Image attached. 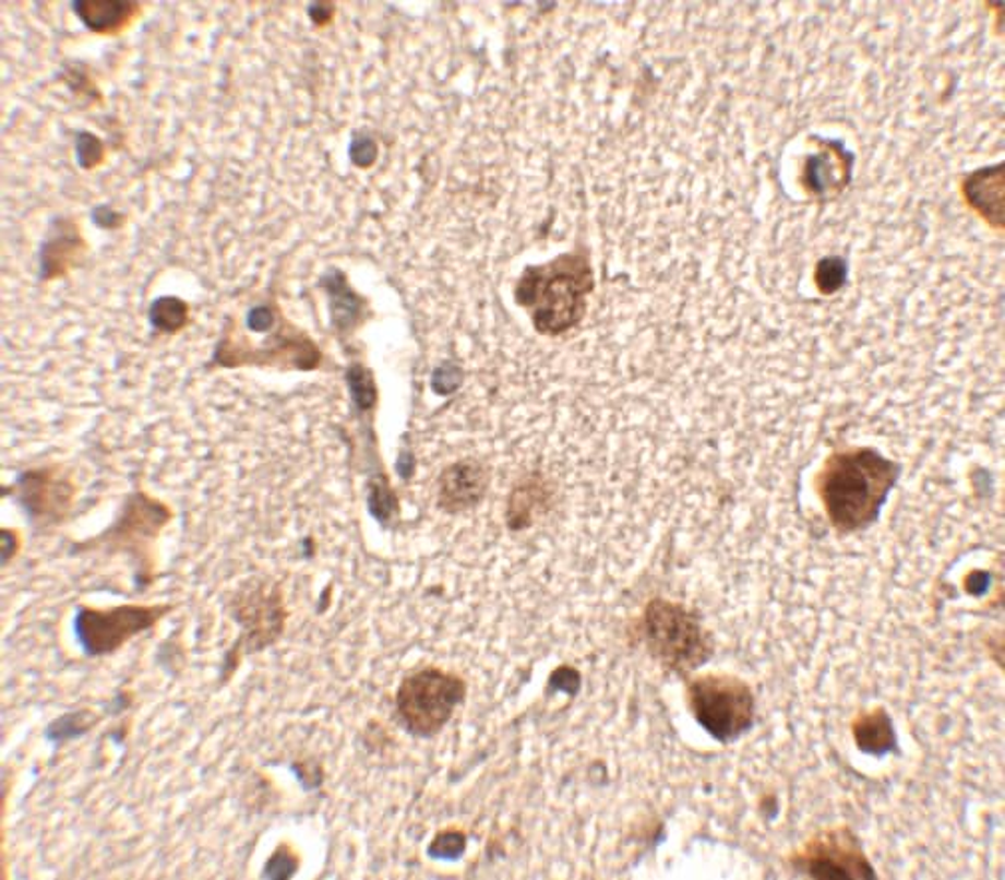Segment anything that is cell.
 Here are the masks:
<instances>
[{"label": "cell", "mask_w": 1005, "mask_h": 880, "mask_svg": "<svg viewBox=\"0 0 1005 880\" xmlns=\"http://www.w3.org/2000/svg\"><path fill=\"white\" fill-rule=\"evenodd\" d=\"M900 475L901 464L874 448H850L828 455L816 475V491L834 530L864 532L878 522Z\"/></svg>", "instance_id": "6da1fadb"}, {"label": "cell", "mask_w": 1005, "mask_h": 880, "mask_svg": "<svg viewBox=\"0 0 1005 880\" xmlns=\"http://www.w3.org/2000/svg\"><path fill=\"white\" fill-rule=\"evenodd\" d=\"M593 290V270L583 254L561 255L549 266L529 270L521 284V301L531 304L535 325L561 334L577 325L585 313V296Z\"/></svg>", "instance_id": "7a4b0ae2"}, {"label": "cell", "mask_w": 1005, "mask_h": 880, "mask_svg": "<svg viewBox=\"0 0 1005 880\" xmlns=\"http://www.w3.org/2000/svg\"><path fill=\"white\" fill-rule=\"evenodd\" d=\"M689 703L696 723L722 745L739 741L756 723L754 691L734 675L696 677L689 685Z\"/></svg>", "instance_id": "3957f363"}, {"label": "cell", "mask_w": 1005, "mask_h": 880, "mask_svg": "<svg viewBox=\"0 0 1005 880\" xmlns=\"http://www.w3.org/2000/svg\"><path fill=\"white\" fill-rule=\"evenodd\" d=\"M645 641L657 659L677 673L698 669L710 659L705 629L679 603L653 599L645 611Z\"/></svg>", "instance_id": "277c9868"}, {"label": "cell", "mask_w": 1005, "mask_h": 880, "mask_svg": "<svg viewBox=\"0 0 1005 880\" xmlns=\"http://www.w3.org/2000/svg\"><path fill=\"white\" fill-rule=\"evenodd\" d=\"M465 691V683L457 675L428 667L409 675L399 685L395 705L405 727L414 735L433 737L447 725Z\"/></svg>", "instance_id": "5b68a950"}, {"label": "cell", "mask_w": 1005, "mask_h": 880, "mask_svg": "<svg viewBox=\"0 0 1005 880\" xmlns=\"http://www.w3.org/2000/svg\"><path fill=\"white\" fill-rule=\"evenodd\" d=\"M172 518V511L163 501L146 496L144 491H134L124 501L118 522L98 535L93 542L74 545V549H106V551H128L136 559L139 581L151 580V544L158 537Z\"/></svg>", "instance_id": "8992f818"}, {"label": "cell", "mask_w": 1005, "mask_h": 880, "mask_svg": "<svg viewBox=\"0 0 1005 880\" xmlns=\"http://www.w3.org/2000/svg\"><path fill=\"white\" fill-rule=\"evenodd\" d=\"M792 869L816 880L876 879L860 839L848 824L814 834L802 851L790 858Z\"/></svg>", "instance_id": "52a82bcc"}, {"label": "cell", "mask_w": 1005, "mask_h": 880, "mask_svg": "<svg viewBox=\"0 0 1005 880\" xmlns=\"http://www.w3.org/2000/svg\"><path fill=\"white\" fill-rule=\"evenodd\" d=\"M172 611V605H120L110 609L82 607L74 619V631L82 649L93 655H110L127 641L148 631Z\"/></svg>", "instance_id": "ba28073f"}, {"label": "cell", "mask_w": 1005, "mask_h": 880, "mask_svg": "<svg viewBox=\"0 0 1005 880\" xmlns=\"http://www.w3.org/2000/svg\"><path fill=\"white\" fill-rule=\"evenodd\" d=\"M234 617L243 629L242 639L231 649L238 651L243 647L238 661L242 659V655L272 645L282 635L286 621L278 590L266 593L262 587L240 593V597L234 602Z\"/></svg>", "instance_id": "9c48e42d"}, {"label": "cell", "mask_w": 1005, "mask_h": 880, "mask_svg": "<svg viewBox=\"0 0 1005 880\" xmlns=\"http://www.w3.org/2000/svg\"><path fill=\"white\" fill-rule=\"evenodd\" d=\"M21 503L36 525H55L69 515L74 486L57 474V467L33 469L19 477Z\"/></svg>", "instance_id": "30bf717a"}, {"label": "cell", "mask_w": 1005, "mask_h": 880, "mask_svg": "<svg viewBox=\"0 0 1005 880\" xmlns=\"http://www.w3.org/2000/svg\"><path fill=\"white\" fill-rule=\"evenodd\" d=\"M854 156L844 151L836 140H824L822 151L810 154L804 166V188L824 198L828 192H842L852 176Z\"/></svg>", "instance_id": "8fae6325"}, {"label": "cell", "mask_w": 1005, "mask_h": 880, "mask_svg": "<svg viewBox=\"0 0 1005 880\" xmlns=\"http://www.w3.org/2000/svg\"><path fill=\"white\" fill-rule=\"evenodd\" d=\"M483 467L475 462L453 464L441 474L438 503L445 511H463L477 506L486 493Z\"/></svg>", "instance_id": "7c38bea8"}, {"label": "cell", "mask_w": 1005, "mask_h": 880, "mask_svg": "<svg viewBox=\"0 0 1005 880\" xmlns=\"http://www.w3.org/2000/svg\"><path fill=\"white\" fill-rule=\"evenodd\" d=\"M852 737L860 753L884 759L888 754H900V741L886 706H874L862 711L852 721Z\"/></svg>", "instance_id": "4fadbf2b"}, {"label": "cell", "mask_w": 1005, "mask_h": 880, "mask_svg": "<svg viewBox=\"0 0 1005 880\" xmlns=\"http://www.w3.org/2000/svg\"><path fill=\"white\" fill-rule=\"evenodd\" d=\"M966 198L983 218L994 226H1002L1004 221V166L983 168L968 176L964 185Z\"/></svg>", "instance_id": "5bb4252c"}, {"label": "cell", "mask_w": 1005, "mask_h": 880, "mask_svg": "<svg viewBox=\"0 0 1005 880\" xmlns=\"http://www.w3.org/2000/svg\"><path fill=\"white\" fill-rule=\"evenodd\" d=\"M72 9L81 16L86 26H91L93 31H105V28L122 23L134 9V4H130V2H94V0L86 2V0H79V2L72 4Z\"/></svg>", "instance_id": "9a60e30c"}, {"label": "cell", "mask_w": 1005, "mask_h": 880, "mask_svg": "<svg viewBox=\"0 0 1005 880\" xmlns=\"http://www.w3.org/2000/svg\"><path fill=\"white\" fill-rule=\"evenodd\" d=\"M188 320L186 301L174 296H164L152 301L151 324L160 332H178Z\"/></svg>", "instance_id": "2e32d148"}, {"label": "cell", "mask_w": 1005, "mask_h": 880, "mask_svg": "<svg viewBox=\"0 0 1005 880\" xmlns=\"http://www.w3.org/2000/svg\"><path fill=\"white\" fill-rule=\"evenodd\" d=\"M76 242H81L79 238H55L52 242H48L43 250V278H52V276H60L64 274V270L69 267L70 258L74 260V254H76Z\"/></svg>", "instance_id": "e0dca14e"}, {"label": "cell", "mask_w": 1005, "mask_h": 880, "mask_svg": "<svg viewBox=\"0 0 1005 880\" xmlns=\"http://www.w3.org/2000/svg\"><path fill=\"white\" fill-rule=\"evenodd\" d=\"M816 286L824 296H833L838 290H842L846 280H848V264L844 258L838 255H828L822 258L816 266Z\"/></svg>", "instance_id": "ac0fdd59"}, {"label": "cell", "mask_w": 1005, "mask_h": 880, "mask_svg": "<svg viewBox=\"0 0 1005 880\" xmlns=\"http://www.w3.org/2000/svg\"><path fill=\"white\" fill-rule=\"evenodd\" d=\"M93 723H96V717H93V711H79V713L58 718L55 725H50L48 737L55 739V741L70 739V737L86 733V730L91 729Z\"/></svg>", "instance_id": "d6986e66"}, {"label": "cell", "mask_w": 1005, "mask_h": 880, "mask_svg": "<svg viewBox=\"0 0 1005 880\" xmlns=\"http://www.w3.org/2000/svg\"><path fill=\"white\" fill-rule=\"evenodd\" d=\"M347 383L351 388V394L356 397L359 407L368 409V407L373 406L375 402V385H373V380H371L370 373L359 368V366H354L351 370L347 371Z\"/></svg>", "instance_id": "ffe728a7"}, {"label": "cell", "mask_w": 1005, "mask_h": 880, "mask_svg": "<svg viewBox=\"0 0 1005 880\" xmlns=\"http://www.w3.org/2000/svg\"><path fill=\"white\" fill-rule=\"evenodd\" d=\"M463 848H465L463 834L445 831L435 836V841L429 846V855L435 858H455L462 855Z\"/></svg>", "instance_id": "44dd1931"}, {"label": "cell", "mask_w": 1005, "mask_h": 880, "mask_svg": "<svg viewBox=\"0 0 1005 880\" xmlns=\"http://www.w3.org/2000/svg\"><path fill=\"white\" fill-rule=\"evenodd\" d=\"M76 158L82 168H93L103 160V142L96 139L94 134L82 132L76 139Z\"/></svg>", "instance_id": "7402d4cb"}, {"label": "cell", "mask_w": 1005, "mask_h": 880, "mask_svg": "<svg viewBox=\"0 0 1005 880\" xmlns=\"http://www.w3.org/2000/svg\"><path fill=\"white\" fill-rule=\"evenodd\" d=\"M551 683H553V687H557V689L566 691L569 695H575L578 691V687H581V675H578L575 669H571V667H561V669L553 675Z\"/></svg>", "instance_id": "603a6c76"}, {"label": "cell", "mask_w": 1005, "mask_h": 880, "mask_svg": "<svg viewBox=\"0 0 1005 880\" xmlns=\"http://www.w3.org/2000/svg\"><path fill=\"white\" fill-rule=\"evenodd\" d=\"M375 152H378V148H375V144L370 139L356 140L354 146H351V156H354V160L359 166H370L375 160Z\"/></svg>", "instance_id": "cb8c5ba5"}, {"label": "cell", "mask_w": 1005, "mask_h": 880, "mask_svg": "<svg viewBox=\"0 0 1005 880\" xmlns=\"http://www.w3.org/2000/svg\"><path fill=\"white\" fill-rule=\"evenodd\" d=\"M248 325L254 332H266L274 325V313L270 312L264 306L254 308L252 312L248 313Z\"/></svg>", "instance_id": "d4e9b609"}, {"label": "cell", "mask_w": 1005, "mask_h": 880, "mask_svg": "<svg viewBox=\"0 0 1005 880\" xmlns=\"http://www.w3.org/2000/svg\"><path fill=\"white\" fill-rule=\"evenodd\" d=\"M19 551V533L14 530H4L2 532V554H4V563L7 559H12Z\"/></svg>", "instance_id": "484cf974"}, {"label": "cell", "mask_w": 1005, "mask_h": 880, "mask_svg": "<svg viewBox=\"0 0 1005 880\" xmlns=\"http://www.w3.org/2000/svg\"><path fill=\"white\" fill-rule=\"evenodd\" d=\"M94 222H96L98 226H103V228H112L116 224H120V216L115 214L112 210L100 206V209L94 212Z\"/></svg>", "instance_id": "4316f807"}, {"label": "cell", "mask_w": 1005, "mask_h": 880, "mask_svg": "<svg viewBox=\"0 0 1005 880\" xmlns=\"http://www.w3.org/2000/svg\"><path fill=\"white\" fill-rule=\"evenodd\" d=\"M973 578L978 581H976V583H973V581H966V583H968L966 587H968L971 595H982V593H985V590H988L990 575H988V573H982V571H973Z\"/></svg>", "instance_id": "83f0119b"}]
</instances>
